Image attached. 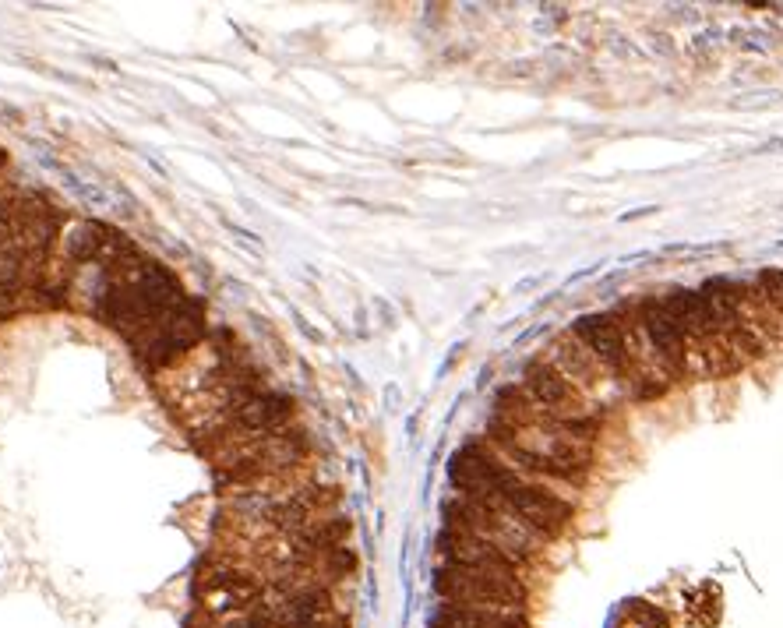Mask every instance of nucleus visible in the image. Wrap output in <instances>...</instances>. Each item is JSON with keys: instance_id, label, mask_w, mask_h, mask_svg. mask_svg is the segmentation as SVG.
<instances>
[{"instance_id": "ddd939ff", "label": "nucleus", "mask_w": 783, "mask_h": 628, "mask_svg": "<svg viewBox=\"0 0 783 628\" xmlns=\"http://www.w3.org/2000/svg\"><path fill=\"white\" fill-rule=\"evenodd\" d=\"M265 614H269L272 628H307L318 621L339 614L336 597L329 586H314V590L286 593V597L265 600Z\"/></svg>"}, {"instance_id": "dca6fc26", "label": "nucleus", "mask_w": 783, "mask_h": 628, "mask_svg": "<svg viewBox=\"0 0 783 628\" xmlns=\"http://www.w3.org/2000/svg\"><path fill=\"white\" fill-rule=\"evenodd\" d=\"M431 628H530L522 611H494V607H459L441 604Z\"/></svg>"}, {"instance_id": "6e6552de", "label": "nucleus", "mask_w": 783, "mask_h": 628, "mask_svg": "<svg viewBox=\"0 0 783 628\" xmlns=\"http://www.w3.org/2000/svg\"><path fill=\"white\" fill-rule=\"evenodd\" d=\"M434 590L445 604L459 607H494V611H522L526 586L519 572L498 569H470V565H438Z\"/></svg>"}, {"instance_id": "f3484780", "label": "nucleus", "mask_w": 783, "mask_h": 628, "mask_svg": "<svg viewBox=\"0 0 783 628\" xmlns=\"http://www.w3.org/2000/svg\"><path fill=\"white\" fill-rule=\"evenodd\" d=\"M745 360L738 357V350L731 346L727 336H709L699 343H688V371H699L702 378H727V374L741 371Z\"/></svg>"}, {"instance_id": "6ab92c4d", "label": "nucleus", "mask_w": 783, "mask_h": 628, "mask_svg": "<svg viewBox=\"0 0 783 628\" xmlns=\"http://www.w3.org/2000/svg\"><path fill=\"white\" fill-rule=\"evenodd\" d=\"M4 163H8V156H4V152H0V170H4Z\"/></svg>"}, {"instance_id": "20e7f679", "label": "nucleus", "mask_w": 783, "mask_h": 628, "mask_svg": "<svg viewBox=\"0 0 783 628\" xmlns=\"http://www.w3.org/2000/svg\"><path fill=\"white\" fill-rule=\"evenodd\" d=\"M304 463H311L307 431H300L297 424H286L279 431L258 438V442L216 459L212 463V480H216L219 491L230 494V491H240V487L261 484V480L283 477V473L297 470Z\"/></svg>"}, {"instance_id": "9b49d317", "label": "nucleus", "mask_w": 783, "mask_h": 628, "mask_svg": "<svg viewBox=\"0 0 783 628\" xmlns=\"http://www.w3.org/2000/svg\"><path fill=\"white\" fill-rule=\"evenodd\" d=\"M639 318H642V332H646L653 364H660L664 378H685L688 374V367H685L688 339H685V332L678 329V322H674V314L667 311L664 297L639 300Z\"/></svg>"}, {"instance_id": "f8f14e48", "label": "nucleus", "mask_w": 783, "mask_h": 628, "mask_svg": "<svg viewBox=\"0 0 783 628\" xmlns=\"http://www.w3.org/2000/svg\"><path fill=\"white\" fill-rule=\"evenodd\" d=\"M544 360H547V364L558 367V371L565 374L568 382L579 385V389L586 392V396H590V392H597L600 385H604L607 378H611V374H607L604 367H600V360L579 343V336H575L572 329L561 332V336H554L551 343H547Z\"/></svg>"}, {"instance_id": "0eeeda50", "label": "nucleus", "mask_w": 783, "mask_h": 628, "mask_svg": "<svg viewBox=\"0 0 783 628\" xmlns=\"http://www.w3.org/2000/svg\"><path fill=\"white\" fill-rule=\"evenodd\" d=\"M441 523L445 530H463V533H473L480 540H491L494 547L522 561H530V554L537 551L540 537L530 530V526H522L505 505H494V501H477V498H466V494H455L441 505Z\"/></svg>"}, {"instance_id": "7ed1b4c3", "label": "nucleus", "mask_w": 783, "mask_h": 628, "mask_svg": "<svg viewBox=\"0 0 783 628\" xmlns=\"http://www.w3.org/2000/svg\"><path fill=\"white\" fill-rule=\"evenodd\" d=\"M286 424H293V399L283 396V392L261 389L251 399H244V403L223 410L205 427H198L191 438L198 445V452L209 463H216V459L258 442V438H265V434L279 431Z\"/></svg>"}, {"instance_id": "9d476101", "label": "nucleus", "mask_w": 783, "mask_h": 628, "mask_svg": "<svg viewBox=\"0 0 783 628\" xmlns=\"http://www.w3.org/2000/svg\"><path fill=\"white\" fill-rule=\"evenodd\" d=\"M572 332L579 336V343L600 360V367H604L611 378H618V382H632L635 364H632V353H628L625 329H621L618 311L582 314L579 322L572 325Z\"/></svg>"}, {"instance_id": "a211bd4d", "label": "nucleus", "mask_w": 783, "mask_h": 628, "mask_svg": "<svg viewBox=\"0 0 783 628\" xmlns=\"http://www.w3.org/2000/svg\"><path fill=\"white\" fill-rule=\"evenodd\" d=\"M759 293L776 314H783V269H762L759 272Z\"/></svg>"}, {"instance_id": "423d86ee", "label": "nucleus", "mask_w": 783, "mask_h": 628, "mask_svg": "<svg viewBox=\"0 0 783 628\" xmlns=\"http://www.w3.org/2000/svg\"><path fill=\"white\" fill-rule=\"evenodd\" d=\"M209 336V318H205V304L198 297H184L163 322L152 325L145 336H138L131 343L135 357L142 360V367H149V374H166L170 367H177L180 360L191 357L198 346Z\"/></svg>"}, {"instance_id": "f257e3e1", "label": "nucleus", "mask_w": 783, "mask_h": 628, "mask_svg": "<svg viewBox=\"0 0 783 628\" xmlns=\"http://www.w3.org/2000/svg\"><path fill=\"white\" fill-rule=\"evenodd\" d=\"M448 477H452L455 491L466 494V498L505 505L540 540L561 537L575 516V505L565 494H558L551 484H540V480L512 470L487 442H470L455 452L452 463H448Z\"/></svg>"}, {"instance_id": "f03ea898", "label": "nucleus", "mask_w": 783, "mask_h": 628, "mask_svg": "<svg viewBox=\"0 0 783 628\" xmlns=\"http://www.w3.org/2000/svg\"><path fill=\"white\" fill-rule=\"evenodd\" d=\"M156 389L166 410L194 434L223 410L251 399L265 385L244 353H233L223 343H202L187 360L159 374Z\"/></svg>"}, {"instance_id": "39448f33", "label": "nucleus", "mask_w": 783, "mask_h": 628, "mask_svg": "<svg viewBox=\"0 0 783 628\" xmlns=\"http://www.w3.org/2000/svg\"><path fill=\"white\" fill-rule=\"evenodd\" d=\"M265 593H269V586H265L261 572L223 551H212L198 565V576H194L198 611L209 614L212 621L240 618V614L258 611L265 604Z\"/></svg>"}, {"instance_id": "4468645a", "label": "nucleus", "mask_w": 783, "mask_h": 628, "mask_svg": "<svg viewBox=\"0 0 783 628\" xmlns=\"http://www.w3.org/2000/svg\"><path fill=\"white\" fill-rule=\"evenodd\" d=\"M438 551L448 565H470V569H498V572H519V561L508 558L501 547L491 540H480L463 530H441Z\"/></svg>"}, {"instance_id": "2eb2a0df", "label": "nucleus", "mask_w": 783, "mask_h": 628, "mask_svg": "<svg viewBox=\"0 0 783 628\" xmlns=\"http://www.w3.org/2000/svg\"><path fill=\"white\" fill-rule=\"evenodd\" d=\"M664 304H667V311L674 314V322H678V329L685 332L688 343L720 336V329H716V322H713V311H709L702 290H671L664 297Z\"/></svg>"}, {"instance_id": "1a4fd4ad", "label": "nucleus", "mask_w": 783, "mask_h": 628, "mask_svg": "<svg viewBox=\"0 0 783 628\" xmlns=\"http://www.w3.org/2000/svg\"><path fill=\"white\" fill-rule=\"evenodd\" d=\"M519 385L526 389V396H530L537 406H544L551 417L572 424L575 431H582L593 442V434H597V413H593L590 396H586L579 385L568 382L558 367L547 364L544 357L530 360V364L522 367Z\"/></svg>"}]
</instances>
